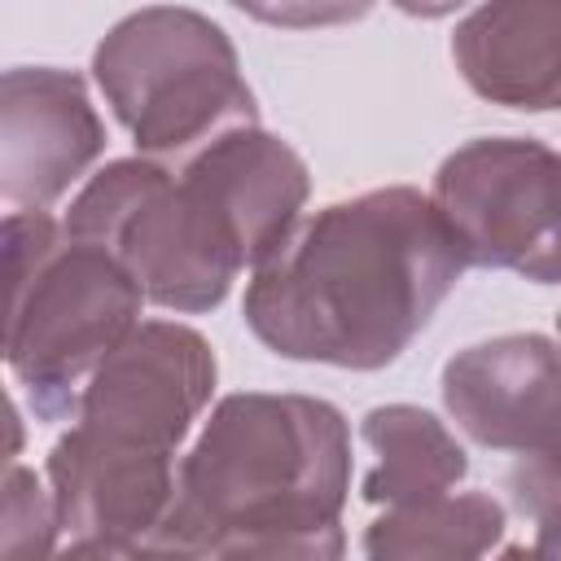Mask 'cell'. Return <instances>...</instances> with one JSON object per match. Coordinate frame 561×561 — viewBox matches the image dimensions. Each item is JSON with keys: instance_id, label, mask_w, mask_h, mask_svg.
Masks as SVG:
<instances>
[{"instance_id": "cell-1", "label": "cell", "mask_w": 561, "mask_h": 561, "mask_svg": "<svg viewBox=\"0 0 561 561\" xmlns=\"http://www.w3.org/2000/svg\"><path fill=\"white\" fill-rule=\"evenodd\" d=\"M460 272L434 197L390 184L298 219L250 267L241 316L280 359L373 373L421 337Z\"/></svg>"}, {"instance_id": "cell-2", "label": "cell", "mask_w": 561, "mask_h": 561, "mask_svg": "<svg viewBox=\"0 0 561 561\" xmlns=\"http://www.w3.org/2000/svg\"><path fill=\"white\" fill-rule=\"evenodd\" d=\"M351 430L329 399L228 394L180 460L149 557H342Z\"/></svg>"}, {"instance_id": "cell-3", "label": "cell", "mask_w": 561, "mask_h": 561, "mask_svg": "<svg viewBox=\"0 0 561 561\" xmlns=\"http://www.w3.org/2000/svg\"><path fill=\"white\" fill-rule=\"evenodd\" d=\"M61 228L75 241L105 245L153 307L180 316L215 311L232 280L254 267L232 206L188 158L180 171L145 153L101 167L70 202Z\"/></svg>"}, {"instance_id": "cell-4", "label": "cell", "mask_w": 561, "mask_h": 561, "mask_svg": "<svg viewBox=\"0 0 561 561\" xmlns=\"http://www.w3.org/2000/svg\"><path fill=\"white\" fill-rule=\"evenodd\" d=\"M92 79L145 158H193L224 131L259 123L254 92L219 22L149 4L105 31Z\"/></svg>"}, {"instance_id": "cell-5", "label": "cell", "mask_w": 561, "mask_h": 561, "mask_svg": "<svg viewBox=\"0 0 561 561\" xmlns=\"http://www.w3.org/2000/svg\"><path fill=\"white\" fill-rule=\"evenodd\" d=\"M145 302L140 280L105 245L75 237L9 280L4 359L35 416L61 421L79 412L88 377L140 324Z\"/></svg>"}, {"instance_id": "cell-6", "label": "cell", "mask_w": 561, "mask_h": 561, "mask_svg": "<svg viewBox=\"0 0 561 561\" xmlns=\"http://www.w3.org/2000/svg\"><path fill=\"white\" fill-rule=\"evenodd\" d=\"M175 451L75 421L48 451L66 557H149L175 500Z\"/></svg>"}, {"instance_id": "cell-7", "label": "cell", "mask_w": 561, "mask_h": 561, "mask_svg": "<svg viewBox=\"0 0 561 561\" xmlns=\"http://www.w3.org/2000/svg\"><path fill=\"white\" fill-rule=\"evenodd\" d=\"M561 153L530 136H478L434 171V206L465 267H522L557 206Z\"/></svg>"}, {"instance_id": "cell-8", "label": "cell", "mask_w": 561, "mask_h": 561, "mask_svg": "<svg viewBox=\"0 0 561 561\" xmlns=\"http://www.w3.org/2000/svg\"><path fill=\"white\" fill-rule=\"evenodd\" d=\"M215 351L180 320H140L88 377L75 421L180 451L215 394Z\"/></svg>"}, {"instance_id": "cell-9", "label": "cell", "mask_w": 561, "mask_h": 561, "mask_svg": "<svg viewBox=\"0 0 561 561\" xmlns=\"http://www.w3.org/2000/svg\"><path fill=\"white\" fill-rule=\"evenodd\" d=\"M447 416L491 451L543 456L561 447V342L504 333L443 364Z\"/></svg>"}, {"instance_id": "cell-10", "label": "cell", "mask_w": 561, "mask_h": 561, "mask_svg": "<svg viewBox=\"0 0 561 561\" xmlns=\"http://www.w3.org/2000/svg\"><path fill=\"white\" fill-rule=\"evenodd\" d=\"M105 149V123L75 70L13 66L0 79V197L53 206Z\"/></svg>"}, {"instance_id": "cell-11", "label": "cell", "mask_w": 561, "mask_h": 561, "mask_svg": "<svg viewBox=\"0 0 561 561\" xmlns=\"http://www.w3.org/2000/svg\"><path fill=\"white\" fill-rule=\"evenodd\" d=\"M451 61L491 105L561 110V0H482L456 26Z\"/></svg>"}, {"instance_id": "cell-12", "label": "cell", "mask_w": 561, "mask_h": 561, "mask_svg": "<svg viewBox=\"0 0 561 561\" xmlns=\"http://www.w3.org/2000/svg\"><path fill=\"white\" fill-rule=\"evenodd\" d=\"M359 438L373 447L377 465L364 473L359 495L368 504H416L447 495L465 473L469 456L456 434L416 403H381L359 421Z\"/></svg>"}, {"instance_id": "cell-13", "label": "cell", "mask_w": 561, "mask_h": 561, "mask_svg": "<svg viewBox=\"0 0 561 561\" xmlns=\"http://www.w3.org/2000/svg\"><path fill=\"white\" fill-rule=\"evenodd\" d=\"M504 535V504L486 491L390 504L364 530V557H482Z\"/></svg>"}, {"instance_id": "cell-14", "label": "cell", "mask_w": 561, "mask_h": 561, "mask_svg": "<svg viewBox=\"0 0 561 561\" xmlns=\"http://www.w3.org/2000/svg\"><path fill=\"white\" fill-rule=\"evenodd\" d=\"M57 539H61V530H57L53 491H44L35 469L9 465L4 482H0V557H9V561L48 557L61 548Z\"/></svg>"}, {"instance_id": "cell-15", "label": "cell", "mask_w": 561, "mask_h": 561, "mask_svg": "<svg viewBox=\"0 0 561 561\" xmlns=\"http://www.w3.org/2000/svg\"><path fill=\"white\" fill-rule=\"evenodd\" d=\"M245 18L280 31H316V26H346L373 13L377 0H228Z\"/></svg>"}, {"instance_id": "cell-16", "label": "cell", "mask_w": 561, "mask_h": 561, "mask_svg": "<svg viewBox=\"0 0 561 561\" xmlns=\"http://www.w3.org/2000/svg\"><path fill=\"white\" fill-rule=\"evenodd\" d=\"M508 495L526 517H539L561 504V447L543 456H522V465L508 469Z\"/></svg>"}, {"instance_id": "cell-17", "label": "cell", "mask_w": 561, "mask_h": 561, "mask_svg": "<svg viewBox=\"0 0 561 561\" xmlns=\"http://www.w3.org/2000/svg\"><path fill=\"white\" fill-rule=\"evenodd\" d=\"M517 276H526V280H535V285H561V180H557L552 224H548L543 241L535 245V254L517 267Z\"/></svg>"}, {"instance_id": "cell-18", "label": "cell", "mask_w": 561, "mask_h": 561, "mask_svg": "<svg viewBox=\"0 0 561 561\" xmlns=\"http://www.w3.org/2000/svg\"><path fill=\"white\" fill-rule=\"evenodd\" d=\"M535 552L539 557H561V504L535 517Z\"/></svg>"}, {"instance_id": "cell-19", "label": "cell", "mask_w": 561, "mask_h": 561, "mask_svg": "<svg viewBox=\"0 0 561 561\" xmlns=\"http://www.w3.org/2000/svg\"><path fill=\"white\" fill-rule=\"evenodd\" d=\"M390 4L403 9L408 18H425V22H434V18H447V13L465 9L469 0H390Z\"/></svg>"}, {"instance_id": "cell-20", "label": "cell", "mask_w": 561, "mask_h": 561, "mask_svg": "<svg viewBox=\"0 0 561 561\" xmlns=\"http://www.w3.org/2000/svg\"><path fill=\"white\" fill-rule=\"evenodd\" d=\"M557 333H561V311H557Z\"/></svg>"}]
</instances>
